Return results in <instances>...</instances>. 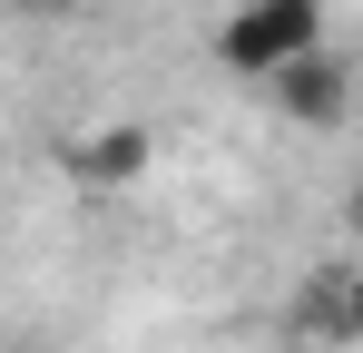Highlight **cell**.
I'll return each instance as SVG.
<instances>
[{
  "instance_id": "cell-1",
  "label": "cell",
  "mask_w": 363,
  "mask_h": 353,
  "mask_svg": "<svg viewBox=\"0 0 363 353\" xmlns=\"http://www.w3.org/2000/svg\"><path fill=\"white\" fill-rule=\"evenodd\" d=\"M304 50H324V0H236L216 20V69L236 79H275Z\"/></svg>"
},
{
  "instance_id": "cell-2",
  "label": "cell",
  "mask_w": 363,
  "mask_h": 353,
  "mask_svg": "<svg viewBox=\"0 0 363 353\" xmlns=\"http://www.w3.org/2000/svg\"><path fill=\"white\" fill-rule=\"evenodd\" d=\"M265 99H275V118H285V128H344V118H354V59L324 40V50L285 59V69L265 79Z\"/></svg>"
},
{
  "instance_id": "cell-3",
  "label": "cell",
  "mask_w": 363,
  "mask_h": 353,
  "mask_svg": "<svg viewBox=\"0 0 363 353\" xmlns=\"http://www.w3.org/2000/svg\"><path fill=\"white\" fill-rule=\"evenodd\" d=\"M147 167H157V138H147L138 118H108V128H79V138H60V176H79L89 196H128Z\"/></svg>"
},
{
  "instance_id": "cell-4",
  "label": "cell",
  "mask_w": 363,
  "mask_h": 353,
  "mask_svg": "<svg viewBox=\"0 0 363 353\" xmlns=\"http://www.w3.org/2000/svg\"><path fill=\"white\" fill-rule=\"evenodd\" d=\"M285 324H295L304 344H363V255H324L285 294Z\"/></svg>"
},
{
  "instance_id": "cell-5",
  "label": "cell",
  "mask_w": 363,
  "mask_h": 353,
  "mask_svg": "<svg viewBox=\"0 0 363 353\" xmlns=\"http://www.w3.org/2000/svg\"><path fill=\"white\" fill-rule=\"evenodd\" d=\"M10 10H20V20H69L79 0H10Z\"/></svg>"
},
{
  "instance_id": "cell-6",
  "label": "cell",
  "mask_w": 363,
  "mask_h": 353,
  "mask_svg": "<svg viewBox=\"0 0 363 353\" xmlns=\"http://www.w3.org/2000/svg\"><path fill=\"white\" fill-rule=\"evenodd\" d=\"M344 235H354V245H363V176H354V186H344Z\"/></svg>"
}]
</instances>
